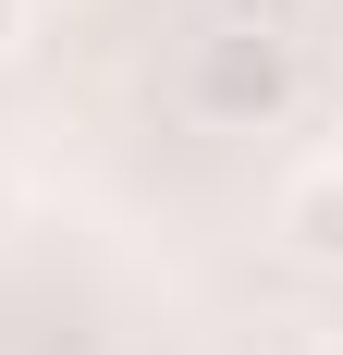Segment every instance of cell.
Listing matches in <instances>:
<instances>
[{"label": "cell", "mask_w": 343, "mask_h": 355, "mask_svg": "<svg viewBox=\"0 0 343 355\" xmlns=\"http://www.w3.org/2000/svg\"><path fill=\"white\" fill-rule=\"evenodd\" d=\"M12 25H25V0H0V49H12Z\"/></svg>", "instance_id": "4"}, {"label": "cell", "mask_w": 343, "mask_h": 355, "mask_svg": "<svg viewBox=\"0 0 343 355\" xmlns=\"http://www.w3.org/2000/svg\"><path fill=\"white\" fill-rule=\"evenodd\" d=\"M208 12H221V25H282V37L307 25V0H208Z\"/></svg>", "instance_id": "3"}, {"label": "cell", "mask_w": 343, "mask_h": 355, "mask_svg": "<svg viewBox=\"0 0 343 355\" xmlns=\"http://www.w3.org/2000/svg\"><path fill=\"white\" fill-rule=\"evenodd\" d=\"M294 98H307V37H282V25H221V12L184 37V110H196V123H221V135H270Z\"/></svg>", "instance_id": "1"}, {"label": "cell", "mask_w": 343, "mask_h": 355, "mask_svg": "<svg viewBox=\"0 0 343 355\" xmlns=\"http://www.w3.org/2000/svg\"><path fill=\"white\" fill-rule=\"evenodd\" d=\"M0 220H12V172H0Z\"/></svg>", "instance_id": "5"}, {"label": "cell", "mask_w": 343, "mask_h": 355, "mask_svg": "<svg viewBox=\"0 0 343 355\" xmlns=\"http://www.w3.org/2000/svg\"><path fill=\"white\" fill-rule=\"evenodd\" d=\"M282 245L307 257V270H343V159H307V172L282 184Z\"/></svg>", "instance_id": "2"}]
</instances>
